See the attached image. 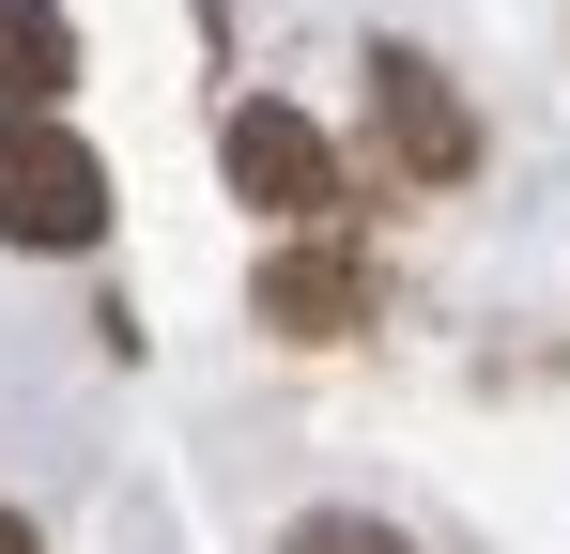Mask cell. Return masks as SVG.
<instances>
[{"label":"cell","instance_id":"6da1fadb","mask_svg":"<svg viewBox=\"0 0 570 554\" xmlns=\"http://www.w3.org/2000/svg\"><path fill=\"white\" fill-rule=\"evenodd\" d=\"M216 170H232V200H263V216H293V231H324V216L355 200L340 139H324L308 108H278V92H247V108L216 123Z\"/></svg>","mask_w":570,"mask_h":554},{"label":"cell","instance_id":"7a4b0ae2","mask_svg":"<svg viewBox=\"0 0 570 554\" xmlns=\"http://www.w3.org/2000/svg\"><path fill=\"white\" fill-rule=\"evenodd\" d=\"M94 231H108L94 139H62V123H16V108H0V247H94Z\"/></svg>","mask_w":570,"mask_h":554},{"label":"cell","instance_id":"3957f363","mask_svg":"<svg viewBox=\"0 0 570 554\" xmlns=\"http://www.w3.org/2000/svg\"><path fill=\"white\" fill-rule=\"evenodd\" d=\"M371 123H385V170L401 185H463L478 170V108L432 47H371Z\"/></svg>","mask_w":570,"mask_h":554},{"label":"cell","instance_id":"277c9868","mask_svg":"<svg viewBox=\"0 0 570 554\" xmlns=\"http://www.w3.org/2000/svg\"><path fill=\"white\" fill-rule=\"evenodd\" d=\"M263 324H278V339H355V324H371V263H355V247H278V263H263Z\"/></svg>","mask_w":570,"mask_h":554},{"label":"cell","instance_id":"5b68a950","mask_svg":"<svg viewBox=\"0 0 570 554\" xmlns=\"http://www.w3.org/2000/svg\"><path fill=\"white\" fill-rule=\"evenodd\" d=\"M78 78V31H62V0H0V108L16 123H47V92Z\"/></svg>","mask_w":570,"mask_h":554},{"label":"cell","instance_id":"8992f818","mask_svg":"<svg viewBox=\"0 0 570 554\" xmlns=\"http://www.w3.org/2000/svg\"><path fill=\"white\" fill-rule=\"evenodd\" d=\"M293 554H416V540H401V524H371V508H308V524H293Z\"/></svg>","mask_w":570,"mask_h":554},{"label":"cell","instance_id":"52a82bcc","mask_svg":"<svg viewBox=\"0 0 570 554\" xmlns=\"http://www.w3.org/2000/svg\"><path fill=\"white\" fill-rule=\"evenodd\" d=\"M0 554H47V540H31V524H16V508H0Z\"/></svg>","mask_w":570,"mask_h":554}]
</instances>
